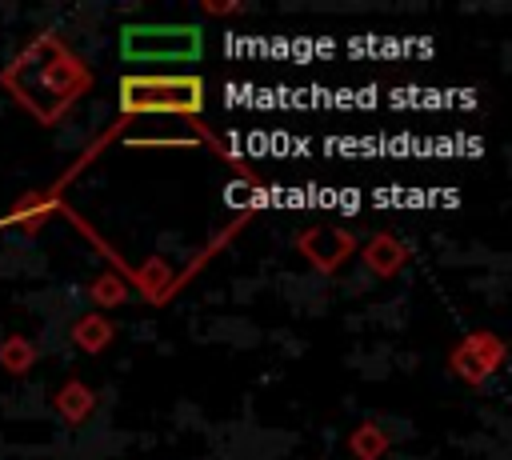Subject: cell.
Here are the masks:
<instances>
[{
    "mask_svg": "<svg viewBox=\"0 0 512 460\" xmlns=\"http://www.w3.org/2000/svg\"><path fill=\"white\" fill-rule=\"evenodd\" d=\"M92 300H104V304H116V300H124V292L116 288V280H112V276H100V280L92 284Z\"/></svg>",
    "mask_w": 512,
    "mask_h": 460,
    "instance_id": "11",
    "label": "cell"
},
{
    "mask_svg": "<svg viewBox=\"0 0 512 460\" xmlns=\"http://www.w3.org/2000/svg\"><path fill=\"white\" fill-rule=\"evenodd\" d=\"M296 248L308 256V264H316L320 272H336L352 252H356V240L352 232H344L340 224H312L296 236Z\"/></svg>",
    "mask_w": 512,
    "mask_h": 460,
    "instance_id": "5",
    "label": "cell"
},
{
    "mask_svg": "<svg viewBox=\"0 0 512 460\" xmlns=\"http://www.w3.org/2000/svg\"><path fill=\"white\" fill-rule=\"evenodd\" d=\"M0 84L40 124H52L64 108H72V100L92 84V76H88L84 60L56 32H44L4 68Z\"/></svg>",
    "mask_w": 512,
    "mask_h": 460,
    "instance_id": "1",
    "label": "cell"
},
{
    "mask_svg": "<svg viewBox=\"0 0 512 460\" xmlns=\"http://www.w3.org/2000/svg\"><path fill=\"white\" fill-rule=\"evenodd\" d=\"M500 364H504V344H500L492 332H472V336H464V340L456 344L452 360H448V368H452L460 380H468V384L488 380Z\"/></svg>",
    "mask_w": 512,
    "mask_h": 460,
    "instance_id": "4",
    "label": "cell"
},
{
    "mask_svg": "<svg viewBox=\"0 0 512 460\" xmlns=\"http://www.w3.org/2000/svg\"><path fill=\"white\" fill-rule=\"evenodd\" d=\"M348 448L360 456V460H376V456H384V448H388V436L372 424V420H364L360 428H352V436H348Z\"/></svg>",
    "mask_w": 512,
    "mask_h": 460,
    "instance_id": "9",
    "label": "cell"
},
{
    "mask_svg": "<svg viewBox=\"0 0 512 460\" xmlns=\"http://www.w3.org/2000/svg\"><path fill=\"white\" fill-rule=\"evenodd\" d=\"M404 260H408L404 244H400L396 236H388V232L372 236L368 248H364V264H368L376 276H396V272L404 268Z\"/></svg>",
    "mask_w": 512,
    "mask_h": 460,
    "instance_id": "6",
    "label": "cell"
},
{
    "mask_svg": "<svg viewBox=\"0 0 512 460\" xmlns=\"http://www.w3.org/2000/svg\"><path fill=\"white\" fill-rule=\"evenodd\" d=\"M36 364V348L24 340V336H8L4 344H0V368H8V372H28Z\"/></svg>",
    "mask_w": 512,
    "mask_h": 460,
    "instance_id": "10",
    "label": "cell"
},
{
    "mask_svg": "<svg viewBox=\"0 0 512 460\" xmlns=\"http://www.w3.org/2000/svg\"><path fill=\"white\" fill-rule=\"evenodd\" d=\"M120 108L196 116L204 108V80L192 72H128L120 76Z\"/></svg>",
    "mask_w": 512,
    "mask_h": 460,
    "instance_id": "3",
    "label": "cell"
},
{
    "mask_svg": "<svg viewBox=\"0 0 512 460\" xmlns=\"http://www.w3.org/2000/svg\"><path fill=\"white\" fill-rule=\"evenodd\" d=\"M112 336H116V328H112V320L100 316V312H88V316H80V320L72 324V344L84 348V352H104V348L112 344Z\"/></svg>",
    "mask_w": 512,
    "mask_h": 460,
    "instance_id": "8",
    "label": "cell"
},
{
    "mask_svg": "<svg viewBox=\"0 0 512 460\" xmlns=\"http://www.w3.org/2000/svg\"><path fill=\"white\" fill-rule=\"evenodd\" d=\"M92 404H96V396H92V388H88V384H80V380H68V384L52 396L56 416H60V420H68V424H84V420H88V412H92Z\"/></svg>",
    "mask_w": 512,
    "mask_h": 460,
    "instance_id": "7",
    "label": "cell"
},
{
    "mask_svg": "<svg viewBox=\"0 0 512 460\" xmlns=\"http://www.w3.org/2000/svg\"><path fill=\"white\" fill-rule=\"evenodd\" d=\"M204 56L200 24H128L120 32V60L132 68H184Z\"/></svg>",
    "mask_w": 512,
    "mask_h": 460,
    "instance_id": "2",
    "label": "cell"
}]
</instances>
